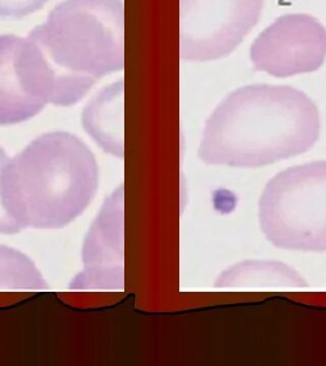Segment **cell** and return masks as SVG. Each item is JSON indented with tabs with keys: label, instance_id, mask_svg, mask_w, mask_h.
I'll use <instances>...</instances> for the list:
<instances>
[{
	"label": "cell",
	"instance_id": "obj_11",
	"mask_svg": "<svg viewBox=\"0 0 326 366\" xmlns=\"http://www.w3.org/2000/svg\"><path fill=\"white\" fill-rule=\"evenodd\" d=\"M45 289L47 283L27 256L15 249L0 246V290Z\"/></svg>",
	"mask_w": 326,
	"mask_h": 366
},
{
	"label": "cell",
	"instance_id": "obj_13",
	"mask_svg": "<svg viewBox=\"0 0 326 366\" xmlns=\"http://www.w3.org/2000/svg\"><path fill=\"white\" fill-rule=\"evenodd\" d=\"M10 158L5 152V150L0 147V178H2V173L9 162ZM21 229L17 226V224L11 219L9 214L7 213L3 200H2V194H0V233L4 234H15L20 232Z\"/></svg>",
	"mask_w": 326,
	"mask_h": 366
},
{
	"label": "cell",
	"instance_id": "obj_12",
	"mask_svg": "<svg viewBox=\"0 0 326 366\" xmlns=\"http://www.w3.org/2000/svg\"><path fill=\"white\" fill-rule=\"evenodd\" d=\"M50 0H0V18L20 19L41 10Z\"/></svg>",
	"mask_w": 326,
	"mask_h": 366
},
{
	"label": "cell",
	"instance_id": "obj_4",
	"mask_svg": "<svg viewBox=\"0 0 326 366\" xmlns=\"http://www.w3.org/2000/svg\"><path fill=\"white\" fill-rule=\"evenodd\" d=\"M259 222L276 248L326 252V161L276 174L260 197Z\"/></svg>",
	"mask_w": 326,
	"mask_h": 366
},
{
	"label": "cell",
	"instance_id": "obj_2",
	"mask_svg": "<svg viewBox=\"0 0 326 366\" xmlns=\"http://www.w3.org/2000/svg\"><path fill=\"white\" fill-rule=\"evenodd\" d=\"M319 135L318 109L305 93L288 86L253 85L216 107L198 153L207 164L256 168L309 151Z\"/></svg>",
	"mask_w": 326,
	"mask_h": 366
},
{
	"label": "cell",
	"instance_id": "obj_5",
	"mask_svg": "<svg viewBox=\"0 0 326 366\" xmlns=\"http://www.w3.org/2000/svg\"><path fill=\"white\" fill-rule=\"evenodd\" d=\"M265 0H179V54L203 62L232 53L260 20Z\"/></svg>",
	"mask_w": 326,
	"mask_h": 366
},
{
	"label": "cell",
	"instance_id": "obj_8",
	"mask_svg": "<svg viewBox=\"0 0 326 366\" xmlns=\"http://www.w3.org/2000/svg\"><path fill=\"white\" fill-rule=\"evenodd\" d=\"M22 39L0 35V126L22 124L39 114L46 105L23 78L19 64Z\"/></svg>",
	"mask_w": 326,
	"mask_h": 366
},
{
	"label": "cell",
	"instance_id": "obj_3",
	"mask_svg": "<svg viewBox=\"0 0 326 366\" xmlns=\"http://www.w3.org/2000/svg\"><path fill=\"white\" fill-rule=\"evenodd\" d=\"M98 178L96 159L83 141L69 133H47L9 160L0 178V194L21 230L57 229L88 208Z\"/></svg>",
	"mask_w": 326,
	"mask_h": 366
},
{
	"label": "cell",
	"instance_id": "obj_1",
	"mask_svg": "<svg viewBox=\"0 0 326 366\" xmlns=\"http://www.w3.org/2000/svg\"><path fill=\"white\" fill-rule=\"evenodd\" d=\"M121 0H64L23 40L20 62L31 90L56 106L80 102L125 65Z\"/></svg>",
	"mask_w": 326,
	"mask_h": 366
},
{
	"label": "cell",
	"instance_id": "obj_7",
	"mask_svg": "<svg viewBox=\"0 0 326 366\" xmlns=\"http://www.w3.org/2000/svg\"><path fill=\"white\" fill-rule=\"evenodd\" d=\"M122 195L119 189L105 200L90 228L83 248L84 271L71 282V289H114L124 283Z\"/></svg>",
	"mask_w": 326,
	"mask_h": 366
},
{
	"label": "cell",
	"instance_id": "obj_9",
	"mask_svg": "<svg viewBox=\"0 0 326 366\" xmlns=\"http://www.w3.org/2000/svg\"><path fill=\"white\" fill-rule=\"evenodd\" d=\"M82 124L86 133L106 153L124 156V84L101 90L86 105Z\"/></svg>",
	"mask_w": 326,
	"mask_h": 366
},
{
	"label": "cell",
	"instance_id": "obj_10",
	"mask_svg": "<svg viewBox=\"0 0 326 366\" xmlns=\"http://www.w3.org/2000/svg\"><path fill=\"white\" fill-rule=\"evenodd\" d=\"M221 287L255 285L305 286V281L291 268L278 263H244L225 272L216 283Z\"/></svg>",
	"mask_w": 326,
	"mask_h": 366
},
{
	"label": "cell",
	"instance_id": "obj_6",
	"mask_svg": "<svg viewBox=\"0 0 326 366\" xmlns=\"http://www.w3.org/2000/svg\"><path fill=\"white\" fill-rule=\"evenodd\" d=\"M250 55L257 70L275 77L313 72L326 58V29L309 15L282 16L256 38Z\"/></svg>",
	"mask_w": 326,
	"mask_h": 366
}]
</instances>
